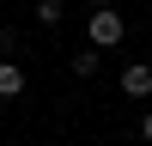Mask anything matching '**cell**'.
I'll use <instances>...</instances> for the list:
<instances>
[{
  "label": "cell",
  "mask_w": 152,
  "mask_h": 146,
  "mask_svg": "<svg viewBox=\"0 0 152 146\" xmlns=\"http://www.w3.org/2000/svg\"><path fill=\"white\" fill-rule=\"evenodd\" d=\"M18 55V31H12V24H0V61H12Z\"/></svg>",
  "instance_id": "obj_5"
},
{
  "label": "cell",
  "mask_w": 152,
  "mask_h": 146,
  "mask_svg": "<svg viewBox=\"0 0 152 146\" xmlns=\"http://www.w3.org/2000/svg\"><path fill=\"white\" fill-rule=\"evenodd\" d=\"M85 36H91L85 49H116L122 36H128V24H122V12H116V6H97V12H91V24H85Z\"/></svg>",
  "instance_id": "obj_1"
},
{
  "label": "cell",
  "mask_w": 152,
  "mask_h": 146,
  "mask_svg": "<svg viewBox=\"0 0 152 146\" xmlns=\"http://www.w3.org/2000/svg\"><path fill=\"white\" fill-rule=\"evenodd\" d=\"M24 91V73H18V61H0V104L6 97H18Z\"/></svg>",
  "instance_id": "obj_3"
},
{
  "label": "cell",
  "mask_w": 152,
  "mask_h": 146,
  "mask_svg": "<svg viewBox=\"0 0 152 146\" xmlns=\"http://www.w3.org/2000/svg\"><path fill=\"white\" fill-rule=\"evenodd\" d=\"M122 91L140 104V97H152V67L146 61H134V67H122Z\"/></svg>",
  "instance_id": "obj_2"
},
{
  "label": "cell",
  "mask_w": 152,
  "mask_h": 146,
  "mask_svg": "<svg viewBox=\"0 0 152 146\" xmlns=\"http://www.w3.org/2000/svg\"><path fill=\"white\" fill-rule=\"evenodd\" d=\"M37 18H43V24H61V0H37Z\"/></svg>",
  "instance_id": "obj_6"
},
{
  "label": "cell",
  "mask_w": 152,
  "mask_h": 146,
  "mask_svg": "<svg viewBox=\"0 0 152 146\" xmlns=\"http://www.w3.org/2000/svg\"><path fill=\"white\" fill-rule=\"evenodd\" d=\"M140 140H146V146H152V110H146V122H140Z\"/></svg>",
  "instance_id": "obj_7"
},
{
  "label": "cell",
  "mask_w": 152,
  "mask_h": 146,
  "mask_svg": "<svg viewBox=\"0 0 152 146\" xmlns=\"http://www.w3.org/2000/svg\"><path fill=\"white\" fill-rule=\"evenodd\" d=\"M73 73H79V79H91V73H97V49H79V55H73Z\"/></svg>",
  "instance_id": "obj_4"
}]
</instances>
